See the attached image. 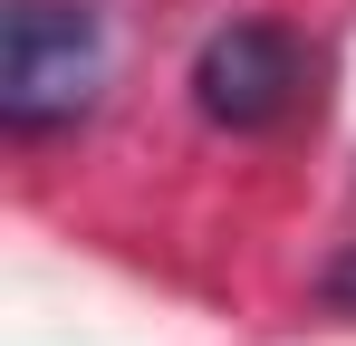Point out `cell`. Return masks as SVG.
Instances as JSON below:
<instances>
[{"instance_id":"6da1fadb","label":"cell","mask_w":356,"mask_h":346,"mask_svg":"<svg viewBox=\"0 0 356 346\" xmlns=\"http://www.w3.org/2000/svg\"><path fill=\"white\" fill-rule=\"evenodd\" d=\"M106 87V19L87 0H10L0 10V125L58 135Z\"/></svg>"},{"instance_id":"7a4b0ae2","label":"cell","mask_w":356,"mask_h":346,"mask_svg":"<svg viewBox=\"0 0 356 346\" xmlns=\"http://www.w3.org/2000/svg\"><path fill=\"white\" fill-rule=\"evenodd\" d=\"M298 97H308V49L280 19H232L193 58V106L212 115L222 135H270Z\"/></svg>"},{"instance_id":"3957f363","label":"cell","mask_w":356,"mask_h":346,"mask_svg":"<svg viewBox=\"0 0 356 346\" xmlns=\"http://www.w3.org/2000/svg\"><path fill=\"white\" fill-rule=\"evenodd\" d=\"M327 298H337V308H356V250L337 260V270H327Z\"/></svg>"}]
</instances>
